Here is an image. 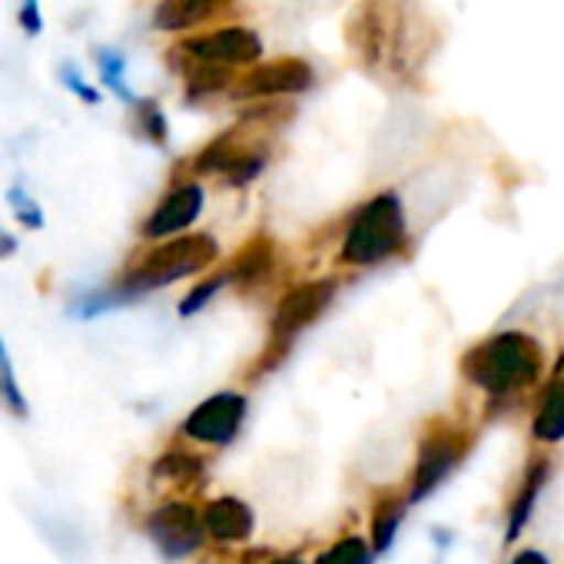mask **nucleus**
Segmentation results:
<instances>
[{
  "label": "nucleus",
  "instance_id": "f257e3e1",
  "mask_svg": "<svg viewBox=\"0 0 564 564\" xmlns=\"http://www.w3.org/2000/svg\"><path fill=\"white\" fill-rule=\"evenodd\" d=\"M547 369V356L538 336L524 329H498L488 339L465 349L458 372L491 405H508L528 395Z\"/></svg>",
  "mask_w": 564,
  "mask_h": 564
},
{
  "label": "nucleus",
  "instance_id": "f03ea898",
  "mask_svg": "<svg viewBox=\"0 0 564 564\" xmlns=\"http://www.w3.org/2000/svg\"><path fill=\"white\" fill-rule=\"evenodd\" d=\"M409 246V213L395 189H379L359 203L343 226L336 262L343 269H376Z\"/></svg>",
  "mask_w": 564,
  "mask_h": 564
},
{
  "label": "nucleus",
  "instance_id": "7ed1b4c3",
  "mask_svg": "<svg viewBox=\"0 0 564 564\" xmlns=\"http://www.w3.org/2000/svg\"><path fill=\"white\" fill-rule=\"evenodd\" d=\"M216 262H219V242L209 232H183V236L153 242L110 282V286L123 296V303H133L147 293L173 286L180 279L209 272Z\"/></svg>",
  "mask_w": 564,
  "mask_h": 564
},
{
  "label": "nucleus",
  "instance_id": "20e7f679",
  "mask_svg": "<svg viewBox=\"0 0 564 564\" xmlns=\"http://www.w3.org/2000/svg\"><path fill=\"white\" fill-rule=\"evenodd\" d=\"M343 279L339 275H319V279H306L296 282L293 290L282 293V300L275 303V313L269 319V336H265V349L256 359L252 376L272 372L282 359H286L296 346V339L319 323V316L336 303Z\"/></svg>",
  "mask_w": 564,
  "mask_h": 564
},
{
  "label": "nucleus",
  "instance_id": "39448f33",
  "mask_svg": "<svg viewBox=\"0 0 564 564\" xmlns=\"http://www.w3.org/2000/svg\"><path fill=\"white\" fill-rule=\"evenodd\" d=\"M475 445V432L452 422V419H432L415 445V465H412V481H409V501L419 505L425 501L435 488H442L458 465L468 458Z\"/></svg>",
  "mask_w": 564,
  "mask_h": 564
},
{
  "label": "nucleus",
  "instance_id": "423d86ee",
  "mask_svg": "<svg viewBox=\"0 0 564 564\" xmlns=\"http://www.w3.org/2000/svg\"><path fill=\"white\" fill-rule=\"evenodd\" d=\"M170 61H199V64H216V67H229V70L242 74L265 61V44H262L259 31H252L246 24H226L216 31L183 37L170 51Z\"/></svg>",
  "mask_w": 564,
  "mask_h": 564
},
{
  "label": "nucleus",
  "instance_id": "0eeeda50",
  "mask_svg": "<svg viewBox=\"0 0 564 564\" xmlns=\"http://www.w3.org/2000/svg\"><path fill=\"white\" fill-rule=\"evenodd\" d=\"M316 87V67L303 57H279V61H262L249 70L239 74L236 87L229 90L232 100L246 104H265V100H282V97H300Z\"/></svg>",
  "mask_w": 564,
  "mask_h": 564
},
{
  "label": "nucleus",
  "instance_id": "6e6552de",
  "mask_svg": "<svg viewBox=\"0 0 564 564\" xmlns=\"http://www.w3.org/2000/svg\"><path fill=\"white\" fill-rule=\"evenodd\" d=\"M206 209V186L199 176L180 170L176 180L170 183V189L160 196V203L147 213V219L140 223V239L147 242H160L170 236H183L196 226V219Z\"/></svg>",
  "mask_w": 564,
  "mask_h": 564
},
{
  "label": "nucleus",
  "instance_id": "1a4fd4ad",
  "mask_svg": "<svg viewBox=\"0 0 564 564\" xmlns=\"http://www.w3.org/2000/svg\"><path fill=\"white\" fill-rule=\"evenodd\" d=\"M147 534L166 561H183L196 554L206 541L203 511L189 501H163L147 518Z\"/></svg>",
  "mask_w": 564,
  "mask_h": 564
},
{
  "label": "nucleus",
  "instance_id": "9d476101",
  "mask_svg": "<svg viewBox=\"0 0 564 564\" xmlns=\"http://www.w3.org/2000/svg\"><path fill=\"white\" fill-rule=\"evenodd\" d=\"M246 412H249V399L242 392H216L209 399H203L180 425L183 438L189 442H199V445H213V448H223L229 445L242 422H246Z\"/></svg>",
  "mask_w": 564,
  "mask_h": 564
},
{
  "label": "nucleus",
  "instance_id": "9b49d317",
  "mask_svg": "<svg viewBox=\"0 0 564 564\" xmlns=\"http://www.w3.org/2000/svg\"><path fill=\"white\" fill-rule=\"evenodd\" d=\"M203 521H206V534L213 541H223V544H242V541L252 538V528H256L252 508L242 498H232V495L206 501Z\"/></svg>",
  "mask_w": 564,
  "mask_h": 564
},
{
  "label": "nucleus",
  "instance_id": "f8f14e48",
  "mask_svg": "<svg viewBox=\"0 0 564 564\" xmlns=\"http://www.w3.org/2000/svg\"><path fill=\"white\" fill-rule=\"evenodd\" d=\"M547 478H551V458H547V455H531L528 465H524V475H521V481H518V488H514V495H511L505 544H508V541H518V534L524 531V524H528V518H531V511H534V501H538V495L544 491Z\"/></svg>",
  "mask_w": 564,
  "mask_h": 564
},
{
  "label": "nucleus",
  "instance_id": "ddd939ff",
  "mask_svg": "<svg viewBox=\"0 0 564 564\" xmlns=\"http://www.w3.org/2000/svg\"><path fill=\"white\" fill-rule=\"evenodd\" d=\"M229 8H232V0H160L153 24L163 34H183V31H196L209 24Z\"/></svg>",
  "mask_w": 564,
  "mask_h": 564
},
{
  "label": "nucleus",
  "instance_id": "4468645a",
  "mask_svg": "<svg viewBox=\"0 0 564 564\" xmlns=\"http://www.w3.org/2000/svg\"><path fill=\"white\" fill-rule=\"evenodd\" d=\"M229 272H232V286L242 290V293H252L256 286H262V282L272 275L275 269V246L272 239L265 236H256L249 239L229 262Z\"/></svg>",
  "mask_w": 564,
  "mask_h": 564
},
{
  "label": "nucleus",
  "instance_id": "2eb2a0df",
  "mask_svg": "<svg viewBox=\"0 0 564 564\" xmlns=\"http://www.w3.org/2000/svg\"><path fill=\"white\" fill-rule=\"evenodd\" d=\"M531 438L541 445L564 442V369L551 372V379L538 399V409L531 415Z\"/></svg>",
  "mask_w": 564,
  "mask_h": 564
},
{
  "label": "nucleus",
  "instance_id": "dca6fc26",
  "mask_svg": "<svg viewBox=\"0 0 564 564\" xmlns=\"http://www.w3.org/2000/svg\"><path fill=\"white\" fill-rule=\"evenodd\" d=\"M180 74H183V87H186V100L203 104L213 97H223L236 87L239 70L229 67H216V64H199V61H170Z\"/></svg>",
  "mask_w": 564,
  "mask_h": 564
},
{
  "label": "nucleus",
  "instance_id": "f3484780",
  "mask_svg": "<svg viewBox=\"0 0 564 564\" xmlns=\"http://www.w3.org/2000/svg\"><path fill=\"white\" fill-rule=\"evenodd\" d=\"M405 518V501L399 495H379V501L372 505V521H369V541L376 554H386L402 528Z\"/></svg>",
  "mask_w": 564,
  "mask_h": 564
},
{
  "label": "nucleus",
  "instance_id": "a211bd4d",
  "mask_svg": "<svg viewBox=\"0 0 564 564\" xmlns=\"http://www.w3.org/2000/svg\"><path fill=\"white\" fill-rule=\"evenodd\" d=\"M203 471H206L203 458L193 455V452H186V448H170V452L160 455V458L153 462V468H150L153 481H170V485H180V488L199 481Z\"/></svg>",
  "mask_w": 564,
  "mask_h": 564
},
{
  "label": "nucleus",
  "instance_id": "6ab92c4d",
  "mask_svg": "<svg viewBox=\"0 0 564 564\" xmlns=\"http://www.w3.org/2000/svg\"><path fill=\"white\" fill-rule=\"evenodd\" d=\"M130 107H133V130H137L143 140H150L153 147H166V140H170V123H166L163 107H160L153 97H137Z\"/></svg>",
  "mask_w": 564,
  "mask_h": 564
},
{
  "label": "nucleus",
  "instance_id": "aec40b11",
  "mask_svg": "<svg viewBox=\"0 0 564 564\" xmlns=\"http://www.w3.org/2000/svg\"><path fill=\"white\" fill-rule=\"evenodd\" d=\"M226 286H232V272H229V265H219V269L206 272V275H203V282H196V286L180 300V316H183V319L196 316V313H199L203 306H209V303H213V296H216V293H223Z\"/></svg>",
  "mask_w": 564,
  "mask_h": 564
},
{
  "label": "nucleus",
  "instance_id": "412c9836",
  "mask_svg": "<svg viewBox=\"0 0 564 564\" xmlns=\"http://www.w3.org/2000/svg\"><path fill=\"white\" fill-rule=\"evenodd\" d=\"M0 409L14 419H28L31 415V405L18 386V376H14V366H11V356H8V346H4V336H0Z\"/></svg>",
  "mask_w": 564,
  "mask_h": 564
},
{
  "label": "nucleus",
  "instance_id": "4be33fe9",
  "mask_svg": "<svg viewBox=\"0 0 564 564\" xmlns=\"http://www.w3.org/2000/svg\"><path fill=\"white\" fill-rule=\"evenodd\" d=\"M372 541H366L362 534H343L329 547H323L316 564H372Z\"/></svg>",
  "mask_w": 564,
  "mask_h": 564
},
{
  "label": "nucleus",
  "instance_id": "5701e85b",
  "mask_svg": "<svg viewBox=\"0 0 564 564\" xmlns=\"http://www.w3.org/2000/svg\"><path fill=\"white\" fill-rule=\"evenodd\" d=\"M97 67H100V80L127 104H133L137 97L127 87V57L113 47H97Z\"/></svg>",
  "mask_w": 564,
  "mask_h": 564
},
{
  "label": "nucleus",
  "instance_id": "b1692460",
  "mask_svg": "<svg viewBox=\"0 0 564 564\" xmlns=\"http://www.w3.org/2000/svg\"><path fill=\"white\" fill-rule=\"evenodd\" d=\"M8 203L14 206L18 219H21L28 229H44V209H41V203H37L34 196H28V189L11 186V189H8Z\"/></svg>",
  "mask_w": 564,
  "mask_h": 564
},
{
  "label": "nucleus",
  "instance_id": "393cba45",
  "mask_svg": "<svg viewBox=\"0 0 564 564\" xmlns=\"http://www.w3.org/2000/svg\"><path fill=\"white\" fill-rule=\"evenodd\" d=\"M61 80H64V87H67L70 94H77L87 107H97V104H100V90L90 87V84L80 77V70H77L74 64H64V67H61Z\"/></svg>",
  "mask_w": 564,
  "mask_h": 564
},
{
  "label": "nucleus",
  "instance_id": "a878e982",
  "mask_svg": "<svg viewBox=\"0 0 564 564\" xmlns=\"http://www.w3.org/2000/svg\"><path fill=\"white\" fill-rule=\"evenodd\" d=\"M18 24L28 37H37L44 31V14H41V0H24L18 11Z\"/></svg>",
  "mask_w": 564,
  "mask_h": 564
},
{
  "label": "nucleus",
  "instance_id": "bb28decb",
  "mask_svg": "<svg viewBox=\"0 0 564 564\" xmlns=\"http://www.w3.org/2000/svg\"><path fill=\"white\" fill-rule=\"evenodd\" d=\"M511 564H547V557L538 551V547H524L511 557Z\"/></svg>",
  "mask_w": 564,
  "mask_h": 564
},
{
  "label": "nucleus",
  "instance_id": "cd10ccee",
  "mask_svg": "<svg viewBox=\"0 0 564 564\" xmlns=\"http://www.w3.org/2000/svg\"><path fill=\"white\" fill-rule=\"evenodd\" d=\"M14 252H18V236L0 229V259H11Z\"/></svg>",
  "mask_w": 564,
  "mask_h": 564
},
{
  "label": "nucleus",
  "instance_id": "c85d7f7f",
  "mask_svg": "<svg viewBox=\"0 0 564 564\" xmlns=\"http://www.w3.org/2000/svg\"><path fill=\"white\" fill-rule=\"evenodd\" d=\"M265 564H303V557H300V554H275V557H269Z\"/></svg>",
  "mask_w": 564,
  "mask_h": 564
}]
</instances>
